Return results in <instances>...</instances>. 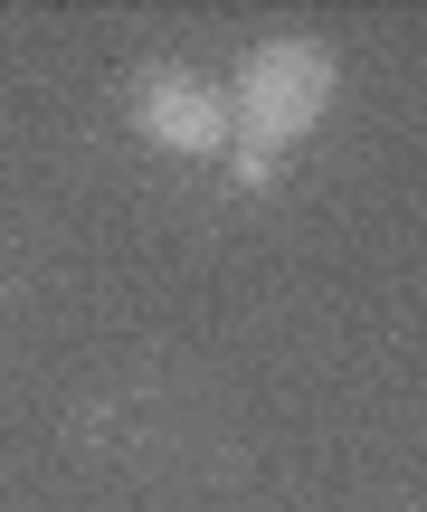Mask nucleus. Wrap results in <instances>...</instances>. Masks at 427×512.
<instances>
[{
    "mask_svg": "<svg viewBox=\"0 0 427 512\" xmlns=\"http://www.w3.org/2000/svg\"><path fill=\"white\" fill-rule=\"evenodd\" d=\"M333 95H342V57L323 48V38H266V48H247V76H238V95H228V124H238L228 152L285 171V152L333 114Z\"/></svg>",
    "mask_w": 427,
    "mask_h": 512,
    "instance_id": "nucleus-1",
    "label": "nucleus"
},
{
    "mask_svg": "<svg viewBox=\"0 0 427 512\" xmlns=\"http://www.w3.org/2000/svg\"><path fill=\"white\" fill-rule=\"evenodd\" d=\"M133 133H143L152 152H228L238 143L228 95L209 86V76H190V67H143V86H133Z\"/></svg>",
    "mask_w": 427,
    "mask_h": 512,
    "instance_id": "nucleus-2",
    "label": "nucleus"
}]
</instances>
